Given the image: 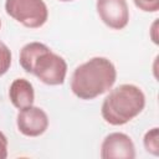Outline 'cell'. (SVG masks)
<instances>
[{"label": "cell", "instance_id": "9a60e30c", "mask_svg": "<svg viewBox=\"0 0 159 159\" xmlns=\"http://www.w3.org/2000/svg\"><path fill=\"white\" fill-rule=\"evenodd\" d=\"M0 29H1V19H0Z\"/></svg>", "mask_w": 159, "mask_h": 159}, {"label": "cell", "instance_id": "277c9868", "mask_svg": "<svg viewBox=\"0 0 159 159\" xmlns=\"http://www.w3.org/2000/svg\"><path fill=\"white\" fill-rule=\"evenodd\" d=\"M5 11L29 29H39L48 19V9L43 0H5Z\"/></svg>", "mask_w": 159, "mask_h": 159}, {"label": "cell", "instance_id": "8992f818", "mask_svg": "<svg viewBox=\"0 0 159 159\" xmlns=\"http://www.w3.org/2000/svg\"><path fill=\"white\" fill-rule=\"evenodd\" d=\"M96 10L102 22L113 30H122L129 22L127 0H97Z\"/></svg>", "mask_w": 159, "mask_h": 159}, {"label": "cell", "instance_id": "30bf717a", "mask_svg": "<svg viewBox=\"0 0 159 159\" xmlns=\"http://www.w3.org/2000/svg\"><path fill=\"white\" fill-rule=\"evenodd\" d=\"M11 66V51L7 45L0 41V77L4 76Z\"/></svg>", "mask_w": 159, "mask_h": 159}, {"label": "cell", "instance_id": "5bb4252c", "mask_svg": "<svg viewBox=\"0 0 159 159\" xmlns=\"http://www.w3.org/2000/svg\"><path fill=\"white\" fill-rule=\"evenodd\" d=\"M58 1H63V2H66V1H72V0H58Z\"/></svg>", "mask_w": 159, "mask_h": 159}, {"label": "cell", "instance_id": "52a82bcc", "mask_svg": "<svg viewBox=\"0 0 159 159\" xmlns=\"http://www.w3.org/2000/svg\"><path fill=\"white\" fill-rule=\"evenodd\" d=\"M102 159H134L135 147L132 138L122 132H113L106 135L101 144Z\"/></svg>", "mask_w": 159, "mask_h": 159}, {"label": "cell", "instance_id": "9c48e42d", "mask_svg": "<svg viewBox=\"0 0 159 159\" xmlns=\"http://www.w3.org/2000/svg\"><path fill=\"white\" fill-rule=\"evenodd\" d=\"M143 144L144 148L148 153L158 157L159 155V130L158 127H154L145 132L144 138H143Z\"/></svg>", "mask_w": 159, "mask_h": 159}, {"label": "cell", "instance_id": "3957f363", "mask_svg": "<svg viewBox=\"0 0 159 159\" xmlns=\"http://www.w3.org/2000/svg\"><path fill=\"white\" fill-rule=\"evenodd\" d=\"M144 107V92L135 84L124 83L107 94L101 107V114L111 125H124L139 116Z\"/></svg>", "mask_w": 159, "mask_h": 159}, {"label": "cell", "instance_id": "8fae6325", "mask_svg": "<svg viewBox=\"0 0 159 159\" xmlns=\"http://www.w3.org/2000/svg\"><path fill=\"white\" fill-rule=\"evenodd\" d=\"M134 5L144 12H157L159 10V0H133Z\"/></svg>", "mask_w": 159, "mask_h": 159}, {"label": "cell", "instance_id": "7c38bea8", "mask_svg": "<svg viewBox=\"0 0 159 159\" xmlns=\"http://www.w3.org/2000/svg\"><path fill=\"white\" fill-rule=\"evenodd\" d=\"M7 138L6 135L0 130V159L7 158Z\"/></svg>", "mask_w": 159, "mask_h": 159}, {"label": "cell", "instance_id": "7a4b0ae2", "mask_svg": "<svg viewBox=\"0 0 159 159\" xmlns=\"http://www.w3.org/2000/svg\"><path fill=\"white\" fill-rule=\"evenodd\" d=\"M19 62L25 72L32 73L45 84L60 86L66 80L67 63L65 58L42 42L26 43L20 50Z\"/></svg>", "mask_w": 159, "mask_h": 159}, {"label": "cell", "instance_id": "4fadbf2b", "mask_svg": "<svg viewBox=\"0 0 159 159\" xmlns=\"http://www.w3.org/2000/svg\"><path fill=\"white\" fill-rule=\"evenodd\" d=\"M157 25H158V21L155 20L154 24H153V26H152V40H153V42L155 45H158V37L155 35V32H157Z\"/></svg>", "mask_w": 159, "mask_h": 159}, {"label": "cell", "instance_id": "ba28073f", "mask_svg": "<svg viewBox=\"0 0 159 159\" xmlns=\"http://www.w3.org/2000/svg\"><path fill=\"white\" fill-rule=\"evenodd\" d=\"M9 98L12 106L17 109L32 106L35 102V91L32 83L26 78L14 80L9 88Z\"/></svg>", "mask_w": 159, "mask_h": 159}, {"label": "cell", "instance_id": "5b68a950", "mask_svg": "<svg viewBox=\"0 0 159 159\" xmlns=\"http://www.w3.org/2000/svg\"><path fill=\"white\" fill-rule=\"evenodd\" d=\"M47 113L36 106H29L19 109L16 116V125L21 134L25 137H40L48 128Z\"/></svg>", "mask_w": 159, "mask_h": 159}, {"label": "cell", "instance_id": "6da1fadb", "mask_svg": "<svg viewBox=\"0 0 159 159\" xmlns=\"http://www.w3.org/2000/svg\"><path fill=\"white\" fill-rule=\"evenodd\" d=\"M117 80V70L107 57H92L77 66L71 77L72 93L83 101L94 99L108 92Z\"/></svg>", "mask_w": 159, "mask_h": 159}]
</instances>
